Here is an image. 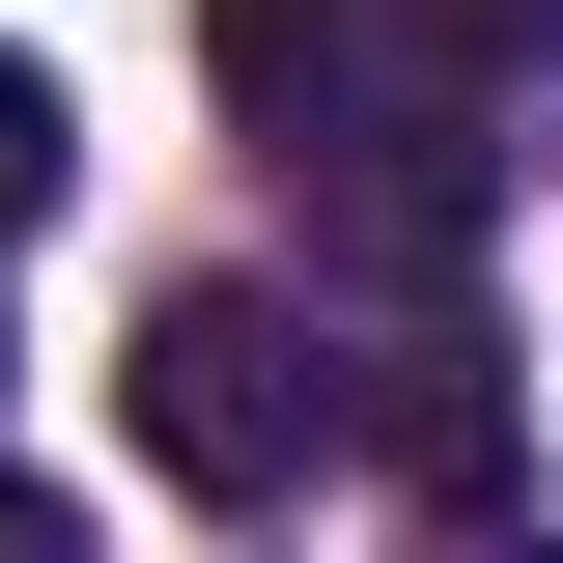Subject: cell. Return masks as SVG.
Masks as SVG:
<instances>
[{"instance_id":"obj_7","label":"cell","mask_w":563,"mask_h":563,"mask_svg":"<svg viewBox=\"0 0 563 563\" xmlns=\"http://www.w3.org/2000/svg\"><path fill=\"white\" fill-rule=\"evenodd\" d=\"M422 563H563V536H422Z\"/></svg>"},{"instance_id":"obj_2","label":"cell","mask_w":563,"mask_h":563,"mask_svg":"<svg viewBox=\"0 0 563 563\" xmlns=\"http://www.w3.org/2000/svg\"><path fill=\"white\" fill-rule=\"evenodd\" d=\"M339 451H366V479H422L451 536H507V339H479V310L339 339Z\"/></svg>"},{"instance_id":"obj_3","label":"cell","mask_w":563,"mask_h":563,"mask_svg":"<svg viewBox=\"0 0 563 563\" xmlns=\"http://www.w3.org/2000/svg\"><path fill=\"white\" fill-rule=\"evenodd\" d=\"M198 85H225V113L282 141V169H339L366 113H422V85H395V29H366V0H198Z\"/></svg>"},{"instance_id":"obj_4","label":"cell","mask_w":563,"mask_h":563,"mask_svg":"<svg viewBox=\"0 0 563 563\" xmlns=\"http://www.w3.org/2000/svg\"><path fill=\"white\" fill-rule=\"evenodd\" d=\"M366 29H395V85H422V113H507V85L563 57V0H366Z\"/></svg>"},{"instance_id":"obj_1","label":"cell","mask_w":563,"mask_h":563,"mask_svg":"<svg viewBox=\"0 0 563 563\" xmlns=\"http://www.w3.org/2000/svg\"><path fill=\"white\" fill-rule=\"evenodd\" d=\"M113 422H141V479L282 507L310 451H339V310H282V282H169V310H141V366H113Z\"/></svg>"},{"instance_id":"obj_5","label":"cell","mask_w":563,"mask_h":563,"mask_svg":"<svg viewBox=\"0 0 563 563\" xmlns=\"http://www.w3.org/2000/svg\"><path fill=\"white\" fill-rule=\"evenodd\" d=\"M57 169H85V113H57V85H29V57H0V254L57 225Z\"/></svg>"},{"instance_id":"obj_6","label":"cell","mask_w":563,"mask_h":563,"mask_svg":"<svg viewBox=\"0 0 563 563\" xmlns=\"http://www.w3.org/2000/svg\"><path fill=\"white\" fill-rule=\"evenodd\" d=\"M0 563H85V507H57V479H0Z\"/></svg>"}]
</instances>
